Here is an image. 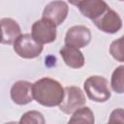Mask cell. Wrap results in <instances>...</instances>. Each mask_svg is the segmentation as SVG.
I'll return each instance as SVG.
<instances>
[{
	"instance_id": "19",
	"label": "cell",
	"mask_w": 124,
	"mask_h": 124,
	"mask_svg": "<svg viewBox=\"0 0 124 124\" xmlns=\"http://www.w3.org/2000/svg\"><path fill=\"white\" fill-rule=\"evenodd\" d=\"M119 1H124V0H119Z\"/></svg>"
},
{
	"instance_id": "10",
	"label": "cell",
	"mask_w": 124,
	"mask_h": 124,
	"mask_svg": "<svg viewBox=\"0 0 124 124\" xmlns=\"http://www.w3.org/2000/svg\"><path fill=\"white\" fill-rule=\"evenodd\" d=\"M78 7L79 12L91 20L102 16L109 8L104 0H83Z\"/></svg>"
},
{
	"instance_id": "6",
	"label": "cell",
	"mask_w": 124,
	"mask_h": 124,
	"mask_svg": "<svg viewBox=\"0 0 124 124\" xmlns=\"http://www.w3.org/2000/svg\"><path fill=\"white\" fill-rule=\"evenodd\" d=\"M92 21L101 31L109 34L116 33L122 27V20L120 16L110 8H108L102 16Z\"/></svg>"
},
{
	"instance_id": "18",
	"label": "cell",
	"mask_w": 124,
	"mask_h": 124,
	"mask_svg": "<svg viewBox=\"0 0 124 124\" xmlns=\"http://www.w3.org/2000/svg\"><path fill=\"white\" fill-rule=\"evenodd\" d=\"M68 1H69V3H71L72 5L78 6V5L81 3V1H83V0H68Z\"/></svg>"
},
{
	"instance_id": "5",
	"label": "cell",
	"mask_w": 124,
	"mask_h": 124,
	"mask_svg": "<svg viewBox=\"0 0 124 124\" xmlns=\"http://www.w3.org/2000/svg\"><path fill=\"white\" fill-rule=\"evenodd\" d=\"M31 35L42 45L52 43L56 39V24L43 17L33 23Z\"/></svg>"
},
{
	"instance_id": "9",
	"label": "cell",
	"mask_w": 124,
	"mask_h": 124,
	"mask_svg": "<svg viewBox=\"0 0 124 124\" xmlns=\"http://www.w3.org/2000/svg\"><path fill=\"white\" fill-rule=\"evenodd\" d=\"M11 98L17 105H26L32 101L33 84L26 80H18L11 88Z\"/></svg>"
},
{
	"instance_id": "15",
	"label": "cell",
	"mask_w": 124,
	"mask_h": 124,
	"mask_svg": "<svg viewBox=\"0 0 124 124\" xmlns=\"http://www.w3.org/2000/svg\"><path fill=\"white\" fill-rule=\"evenodd\" d=\"M109 53L115 60L124 62V35L110 44Z\"/></svg>"
},
{
	"instance_id": "12",
	"label": "cell",
	"mask_w": 124,
	"mask_h": 124,
	"mask_svg": "<svg viewBox=\"0 0 124 124\" xmlns=\"http://www.w3.org/2000/svg\"><path fill=\"white\" fill-rule=\"evenodd\" d=\"M60 55L65 64L71 68L78 69L84 65V57L79 48L65 45L60 49Z\"/></svg>"
},
{
	"instance_id": "8",
	"label": "cell",
	"mask_w": 124,
	"mask_h": 124,
	"mask_svg": "<svg viewBox=\"0 0 124 124\" xmlns=\"http://www.w3.org/2000/svg\"><path fill=\"white\" fill-rule=\"evenodd\" d=\"M69 7L66 2L62 0H55L49 2L44 9L43 17L46 18L56 25L61 24L67 17Z\"/></svg>"
},
{
	"instance_id": "16",
	"label": "cell",
	"mask_w": 124,
	"mask_h": 124,
	"mask_svg": "<svg viewBox=\"0 0 124 124\" xmlns=\"http://www.w3.org/2000/svg\"><path fill=\"white\" fill-rule=\"evenodd\" d=\"M19 123L22 124V123H36V124H44L45 123V119H44V116L41 112L37 111V110H30V111H27L25 112L20 120H19Z\"/></svg>"
},
{
	"instance_id": "7",
	"label": "cell",
	"mask_w": 124,
	"mask_h": 124,
	"mask_svg": "<svg viewBox=\"0 0 124 124\" xmlns=\"http://www.w3.org/2000/svg\"><path fill=\"white\" fill-rule=\"evenodd\" d=\"M91 41V32L89 28L83 25H75L71 27L65 36V45L78 48L86 46Z\"/></svg>"
},
{
	"instance_id": "4",
	"label": "cell",
	"mask_w": 124,
	"mask_h": 124,
	"mask_svg": "<svg viewBox=\"0 0 124 124\" xmlns=\"http://www.w3.org/2000/svg\"><path fill=\"white\" fill-rule=\"evenodd\" d=\"M85 96L81 89L77 86H67L64 88V97L59 105V108L66 114H71L85 104Z\"/></svg>"
},
{
	"instance_id": "3",
	"label": "cell",
	"mask_w": 124,
	"mask_h": 124,
	"mask_svg": "<svg viewBox=\"0 0 124 124\" xmlns=\"http://www.w3.org/2000/svg\"><path fill=\"white\" fill-rule=\"evenodd\" d=\"M14 50L22 58L32 59L41 54L43 51V45L38 43L32 35L23 34L20 35L14 43Z\"/></svg>"
},
{
	"instance_id": "11",
	"label": "cell",
	"mask_w": 124,
	"mask_h": 124,
	"mask_svg": "<svg viewBox=\"0 0 124 124\" xmlns=\"http://www.w3.org/2000/svg\"><path fill=\"white\" fill-rule=\"evenodd\" d=\"M2 37L1 43L5 45H12L16 42V40L21 35L20 27L17 22L12 18L4 17L0 21Z\"/></svg>"
},
{
	"instance_id": "17",
	"label": "cell",
	"mask_w": 124,
	"mask_h": 124,
	"mask_svg": "<svg viewBox=\"0 0 124 124\" xmlns=\"http://www.w3.org/2000/svg\"><path fill=\"white\" fill-rule=\"evenodd\" d=\"M109 124H117L121 123L124 124V109L123 108H116L112 110L110 113L109 119H108Z\"/></svg>"
},
{
	"instance_id": "2",
	"label": "cell",
	"mask_w": 124,
	"mask_h": 124,
	"mask_svg": "<svg viewBox=\"0 0 124 124\" xmlns=\"http://www.w3.org/2000/svg\"><path fill=\"white\" fill-rule=\"evenodd\" d=\"M84 91L92 101L103 103L110 98V90L108 80L101 76L89 77L83 83Z\"/></svg>"
},
{
	"instance_id": "14",
	"label": "cell",
	"mask_w": 124,
	"mask_h": 124,
	"mask_svg": "<svg viewBox=\"0 0 124 124\" xmlns=\"http://www.w3.org/2000/svg\"><path fill=\"white\" fill-rule=\"evenodd\" d=\"M111 88L116 93H124V66L117 67L111 75Z\"/></svg>"
},
{
	"instance_id": "13",
	"label": "cell",
	"mask_w": 124,
	"mask_h": 124,
	"mask_svg": "<svg viewBox=\"0 0 124 124\" xmlns=\"http://www.w3.org/2000/svg\"><path fill=\"white\" fill-rule=\"evenodd\" d=\"M69 123H87L93 124L94 123V114L92 110L88 107H81L74 111Z\"/></svg>"
},
{
	"instance_id": "1",
	"label": "cell",
	"mask_w": 124,
	"mask_h": 124,
	"mask_svg": "<svg viewBox=\"0 0 124 124\" xmlns=\"http://www.w3.org/2000/svg\"><path fill=\"white\" fill-rule=\"evenodd\" d=\"M33 97L42 106H59L64 97V88L57 80L43 78L33 84Z\"/></svg>"
}]
</instances>
